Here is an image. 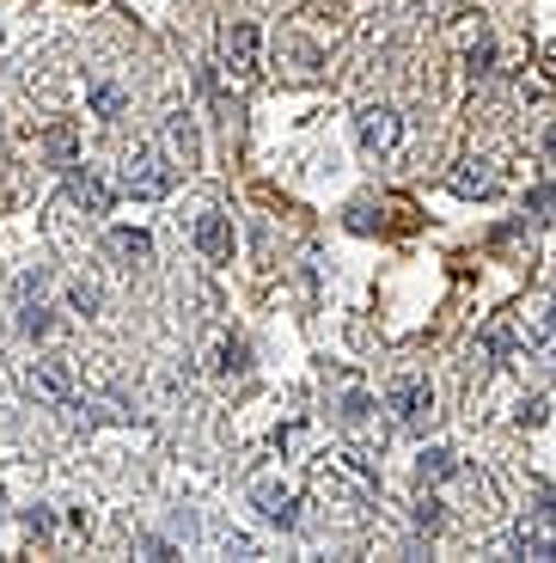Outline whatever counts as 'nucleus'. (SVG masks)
<instances>
[{
  "instance_id": "f257e3e1",
  "label": "nucleus",
  "mask_w": 556,
  "mask_h": 563,
  "mask_svg": "<svg viewBox=\"0 0 556 563\" xmlns=\"http://www.w3.org/2000/svg\"><path fill=\"white\" fill-rule=\"evenodd\" d=\"M171 184H178V166H171V154L159 147V141H135V147L123 154V190L129 197L154 202V197H166Z\"/></svg>"
},
{
  "instance_id": "f03ea898",
  "label": "nucleus",
  "mask_w": 556,
  "mask_h": 563,
  "mask_svg": "<svg viewBox=\"0 0 556 563\" xmlns=\"http://www.w3.org/2000/svg\"><path fill=\"white\" fill-rule=\"evenodd\" d=\"M25 386L43 398V405H56V410H74L80 405V374H74L68 355H37L25 374Z\"/></svg>"
},
{
  "instance_id": "7ed1b4c3",
  "label": "nucleus",
  "mask_w": 556,
  "mask_h": 563,
  "mask_svg": "<svg viewBox=\"0 0 556 563\" xmlns=\"http://www.w3.org/2000/svg\"><path fill=\"white\" fill-rule=\"evenodd\" d=\"M221 68L233 86H251L257 80V68H264V43H257V25H245V19H233V25L221 31Z\"/></svg>"
},
{
  "instance_id": "20e7f679",
  "label": "nucleus",
  "mask_w": 556,
  "mask_h": 563,
  "mask_svg": "<svg viewBox=\"0 0 556 563\" xmlns=\"http://www.w3.org/2000/svg\"><path fill=\"white\" fill-rule=\"evenodd\" d=\"M355 141H362V154H374V159L398 154V141H403V117L391 111V104H367V111L355 117Z\"/></svg>"
},
{
  "instance_id": "39448f33",
  "label": "nucleus",
  "mask_w": 556,
  "mask_h": 563,
  "mask_svg": "<svg viewBox=\"0 0 556 563\" xmlns=\"http://www.w3.org/2000/svg\"><path fill=\"white\" fill-rule=\"evenodd\" d=\"M508 551H520V558H556V503L526 508V521L508 533Z\"/></svg>"
},
{
  "instance_id": "423d86ee",
  "label": "nucleus",
  "mask_w": 556,
  "mask_h": 563,
  "mask_svg": "<svg viewBox=\"0 0 556 563\" xmlns=\"http://www.w3.org/2000/svg\"><path fill=\"white\" fill-rule=\"evenodd\" d=\"M386 410H391V422H403V429H429L434 386L429 380H391L386 386Z\"/></svg>"
},
{
  "instance_id": "0eeeda50",
  "label": "nucleus",
  "mask_w": 556,
  "mask_h": 563,
  "mask_svg": "<svg viewBox=\"0 0 556 563\" xmlns=\"http://www.w3.org/2000/svg\"><path fill=\"white\" fill-rule=\"evenodd\" d=\"M514 355H520V319H496V324H483V331L471 338V362H483L489 374L508 367Z\"/></svg>"
},
{
  "instance_id": "6e6552de",
  "label": "nucleus",
  "mask_w": 556,
  "mask_h": 563,
  "mask_svg": "<svg viewBox=\"0 0 556 563\" xmlns=\"http://www.w3.org/2000/svg\"><path fill=\"white\" fill-rule=\"evenodd\" d=\"M190 240H196V252L209 257V264H233V214H226V209H202L190 221Z\"/></svg>"
},
{
  "instance_id": "1a4fd4ad",
  "label": "nucleus",
  "mask_w": 556,
  "mask_h": 563,
  "mask_svg": "<svg viewBox=\"0 0 556 563\" xmlns=\"http://www.w3.org/2000/svg\"><path fill=\"white\" fill-rule=\"evenodd\" d=\"M251 508H257L269 527H281V533H293V527H300V496H293L288 484H276V478L251 484Z\"/></svg>"
},
{
  "instance_id": "9d476101",
  "label": "nucleus",
  "mask_w": 556,
  "mask_h": 563,
  "mask_svg": "<svg viewBox=\"0 0 556 563\" xmlns=\"http://www.w3.org/2000/svg\"><path fill=\"white\" fill-rule=\"evenodd\" d=\"M446 190L465 197V202H489V197H501V166L496 159H465V166L446 178Z\"/></svg>"
},
{
  "instance_id": "9b49d317",
  "label": "nucleus",
  "mask_w": 556,
  "mask_h": 563,
  "mask_svg": "<svg viewBox=\"0 0 556 563\" xmlns=\"http://www.w3.org/2000/svg\"><path fill=\"white\" fill-rule=\"evenodd\" d=\"M68 197H74V209H86V214H111V202H116V190L104 178H98L86 159H74L68 166Z\"/></svg>"
},
{
  "instance_id": "f8f14e48",
  "label": "nucleus",
  "mask_w": 556,
  "mask_h": 563,
  "mask_svg": "<svg viewBox=\"0 0 556 563\" xmlns=\"http://www.w3.org/2000/svg\"><path fill=\"white\" fill-rule=\"evenodd\" d=\"M86 111L111 129V123H123V117H129V92L111 80V74H86Z\"/></svg>"
},
{
  "instance_id": "ddd939ff",
  "label": "nucleus",
  "mask_w": 556,
  "mask_h": 563,
  "mask_svg": "<svg viewBox=\"0 0 556 563\" xmlns=\"http://www.w3.org/2000/svg\"><path fill=\"white\" fill-rule=\"evenodd\" d=\"M459 478V453L453 448H422L416 453V484L422 490H441V484H453Z\"/></svg>"
},
{
  "instance_id": "4468645a",
  "label": "nucleus",
  "mask_w": 556,
  "mask_h": 563,
  "mask_svg": "<svg viewBox=\"0 0 556 563\" xmlns=\"http://www.w3.org/2000/svg\"><path fill=\"white\" fill-rule=\"evenodd\" d=\"M276 62H281V68H288V80H319V49H312V43L307 37H281L276 43Z\"/></svg>"
},
{
  "instance_id": "2eb2a0df",
  "label": "nucleus",
  "mask_w": 556,
  "mask_h": 563,
  "mask_svg": "<svg viewBox=\"0 0 556 563\" xmlns=\"http://www.w3.org/2000/svg\"><path fill=\"white\" fill-rule=\"evenodd\" d=\"M111 257H123V269H141L147 257H154V240H147L141 227H116V233H111Z\"/></svg>"
},
{
  "instance_id": "dca6fc26",
  "label": "nucleus",
  "mask_w": 556,
  "mask_h": 563,
  "mask_svg": "<svg viewBox=\"0 0 556 563\" xmlns=\"http://www.w3.org/2000/svg\"><path fill=\"white\" fill-rule=\"evenodd\" d=\"M19 331L43 343V338H49V331H56V307H49V300H43V295L19 300Z\"/></svg>"
},
{
  "instance_id": "f3484780",
  "label": "nucleus",
  "mask_w": 556,
  "mask_h": 563,
  "mask_svg": "<svg viewBox=\"0 0 556 563\" xmlns=\"http://www.w3.org/2000/svg\"><path fill=\"white\" fill-rule=\"evenodd\" d=\"M166 147L184 159V166L196 159V117H190V111H171V117H166Z\"/></svg>"
},
{
  "instance_id": "a211bd4d",
  "label": "nucleus",
  "mask_w": 556,
  "mask_h": 563,
  "mask_svg": "<svg viewBox=\"0 0 556 563\" xmlns=\"http://www.w3.org/2000/svg\"><path fill=\"white\" fill-rule=\"evenodd\" d=\"M214 374H221V380H238V374H251V343H245V338H226L221 350H214Z\"/></svg>"
},
{
  "instance_id": "6ab92c4d",
  "label": "nucleus",
  "mask_w": 556,
  "mask_h": 563,
  "mask_svg": "<svg viewBox=\"0 0 556 563\" xmlns=\"http://www.w3.org/2000/svg\"><path fill=\"white\" fill-rule=\"evenodd\" d=\"M98 307H104V295H98V282L74 276V282H68V312H80V319H92Z\"/></svg>"
},
{
  "instance_id": "aec40b11",
  "label": "nucleus",
  "mask_w": 556,
  "mask_h": 563,
  "mask_svg": "<svg viewBox=\"0 0 556 563\" xmlns=\"http://www.w3.org/2000/svg\"><path fill=\"white\" fill-rule=\"evenodd\" d=\"M43 154L56 159V166H74V123H56L43 135Z\"/></svg>"
},
{
  "instance_id": "412c9836",
  "label": "nucleus",
  "mask_w": 556,
  "mask_h": 563,
  "mask_svg": "<svg viewBox=\"0 0 556 563\" xmlns=\"http://www.w3.org/2000/svg\"><path fill=\"white\" fill-rule=\"evenodd\" d=\"M526 221H556V184H532L526 190Z\"/></svg>"
},
{
  "instance_id": "4be33fe9",
  "label": "nucleus",
  "mask_w": 556,
  "mask_h": 563,
  "mask_svg": "<svg viewBox=\"0 0 556 563\" xmlns=\"http://www.w3.org/2000/svg\"><path fill=\"white\" fill-rule=\"evenodd\" d=\"M336 417H343L348 429H362V422L374 417V398H367V393H343V405H336Z\"/></svg>"
},
{
  "instance_id": "5701e85b",
  "label": "nucleus",
  "mask_w": 556,
  "mask_h": 563,
  "mask_svg": "<svg viewBox=\"0 0 556 563\" xmlns=\"http://www.w3.org/2000/svg\"><path fill=\"white\" fill-rule=\"evenodd\" d=\"M416 527H422V533H441V527H446V503H441L434 490L416 503Z\"/></svg>"
},
{
  "instance_id": "b1692460",
  "label": "nucleus",
  "mask_w": 556,
  "mask_h": 563,
  "mask_svg": "<svg viewBox=\"0 0 556 563\" xmlns=\"http://www.w3.org/2000/svg\"><path fill=\"white\" fill-rule=\"evenodd\" d=\"M465 68H471L477 80H483V74H496V37H477L471 56H465Z\"/></svg>"
},
{
  "instance_id": "393cba45",
  "label": "nucleus",
  "mask_w": 556,
  "mask_h": 563,
  "mask_svg": "<svg viewBox=\"0 0 556 563\" xmlns=\"http://www.w3.org/2000/svg\"><path fill=\"white\" fill-rule=\"evenodd\" d=\"M19 521H25V533H31V539H49V533H56V515H49L43 503H37V508H25Z\"/></svg>"
},
{
  "instance_id": "a878e982",
  "label": "nucleus",
  "mask_w": 556,
  "mask_h": 563,
  "mask_svg": "<svg viewBox=\"0 0 556 563\" xmlns=\"http://www.w3.org/2000/svg\"><path fill=\"white\" fill-rule=\"evenodd\" d=\"M520 422H532V429H538V422H544V398H520Z\"/></svg>"
},
{
  "instance_id": "bb28decb",
  "label": "nucleus",
  "mask_w": 556,
  "mask_h": 563,
  "mask_svg": "<svg viewBox=\"0 0 556 563\" xmlns=\"http://www.w3.org/2000/svg\"><path fill=\"white\" fill-rule=\"evenodd\" d=\"M544 147H551V159H556V129H551V141H544Z\"/></svg>"
}]
</instances>
